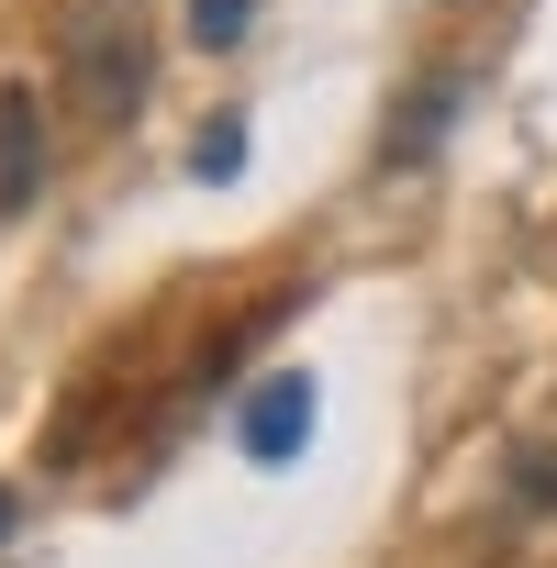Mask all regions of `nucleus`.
<instances>
[{
  "mask_svg": "<svg viewBox=\"0 0 557 568\" xmlns=\"http://www.w3.org/2000/svg\"><path fill=\"white\" fill-rule=\"evenodd\" d=\"M302 435H313V379H267L256 413H245V446H256V457H291Z\"/></svg>",
  "mask_w": 557,
  "mask_h": 568,
  "instance_id": "3",
  "label": "nucleus"
},
{
  "mask_svg": "<svg viewBox=\"0 0 557 568\" xmlns=\"http://www.w3.org/2000/svg\"><path fill=\"white\" fill-rule=\"evenodd\" d=\"M34 190H45V112L12 79V90H0V212H23Z\"/></svg>",
  "mask_w": 557,
  "mask_h": 568,
  "instance_id": "2",
  "label": "nucleus"
},
{
  "mask_svg": "<svg viewBox=\"0 0 557 568\" xmlns=\"http://www.w3.org/2000/svg\"><path fill=\"white\" fill-rule=\"evenodd\" d=\"M57 79L90 134H123L156 90V0H68L57 12Z\"/></svg>",
  "mask_w": 557,
  "mask_h": 568,
  "instance_id": "1",
  "label": "nucleus"
},
{
  "mask_svg": "<svg viewBox=\"0 0 557 568\" xmlns=\"http://www.w3.org/2000/svg\"><path fill=\"white\" fill-rule=\"evenodd\" d=\"M502 490H513V513H557V446H513V468H502Z\"/></svg>",
  "mask_w": 557,
  "mask_h": 568,
  "instance_id": "4",
  "label": "nucleus"
},
{
  "mask_svg": "<svg viewBox=\"0 0 557 568\" xmlns=\"http://www.w3.org/2000/svg\"><path fill=\"white\" fill-rule=\"evenodd\" d=\"M245 12H256V0H190V34H201V45H234Z\"/></svg>",
  "mask_w": 557,
  "mask_h": 568,
  "instance_id": "6",
  "label": "nucleus"
},
{
  "mask_svg": "<svg viewBox=\"0 0 557 568\" xmlns=\"http://www.w3.org/2000/svg\"><path fill=\"white\" fill-rule=\"evenodd\" d=\"M0 535H12V490H0Z\"/></svg>",
  "mask_w": 557,
  "mask_h": 568,
  "instance_id": "8",
  "label": "nucleus"
},
{
  "mask_svg": "<svg viewBox=\"0 0 557 568\" xmlns=\"http://www.w3.org/2000/svg\"><path fill=\"white\" fill-rule=\"evenodd\" d=\"M446 112H457V79H435L413 112H402V134H391V156L413 168V156H435V134H446Z\"/></svg>",
  "mask_w": 557,
  "mask_h": 568,
  "instance_id": "5",
  "label": "nucleus"
},
{
  "mask_svg": "<svg viewBox=\"0 0 557 568\" xmlns=\"http://www.w3.org/2000/svg\"><path fill=\"white\" fill-rule=\"evenodd\" d=\"M234 134H245V123H212V134H201V156H190V168H201V179H234V168H245V145H234Z\"/></svg>",
  "mask_w": 557,
  "mask_h": 568,
  "instance_id": "7",
  "label": "nucleus"
}]
</instances>
